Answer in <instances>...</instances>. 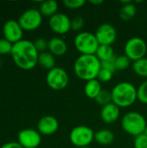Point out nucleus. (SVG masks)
Here are the masks:
<instances>
[{
  "mask_svg": "<svg viewBox=\"0 0 147 148\" xmlns=\"http://www.w3.org/2000/svg\"><path fill=\"white\" fill-rule=\"evenodd\" d=\"M10 55L15 64L22 69H32L38 63L39 52L34 42L29 40H21L12 45Z\"/></svg>",
  "mask_w": 147,
  "mask_h": 148,
  "instance_id": "nucleus-1",
  "label": "nucleus"
},
{
  "mask_svg": "<svg viewBox=\"0 0 147 148\" xmlns=\"http://www.w3.org/2000/svg\"><path fill=\"white\" fill-rule=\"evenodd\" d=\"M101 69V61L95 55H81L75 60L74 64L75 75L87 82L97 79Z\"/></svg>",
  "mask_w": 147,
  "mask_h": 148,
  "instance_id": "nucleus-2",
  "label": "nucleus"
},
{
  "mask_svg": "<svg viewBox=\"0 0 147 148\" xmlns=\"http://www.w3.org/2000/svg\"><path fill=\"white\" fill-rule=\"evenodd\" d=\"M111 94L112 102L119 108H128L138 99L136 88L127 82L118 83L114 86Z\"/></svg>",
  "mask_w": 147,
  "mask_h": 148,
  "instance_id": "nucleus-3",
  "label": "nucleus"
},
{
  "mask_svg": "<svg viewBox=\"0 0 147 148\" xmlns=\"http://www.w3.org/2000/svg\"><path fill=\"white\" fill-rule=\"evenodd\" d=\"M121 126L125 132L135 137L143 134L147 127L145 117L137 112H130L125 114L121 120Z\"/></svg>",
  "mask_w": 147,
  "mask_h": 148,
  "instance_id": "nucleus-4",
  "label": "nucleus"
},
{
  "mask_svg": "<svg viewBox=\"0 0 147 148\" xmlns=\"http://www.w3.org/2000/svg\"><path fill=\"white\" fill-rule=\"evenodd\" d=\"M76 49L82 55H95L100 43L95 34L84 31L79 33L74 41Z\"/></svg>",
  "mask_w": 147,
  "mask_h": 148,
  "instance_id": "nucleus-5",
  "label": "nucleus"
},
{
  "mask_svg": "<svg viewBox=\"0 0 147 148\" xmlns=\"http://www.w3.org/2000/svg\"><path fill=\"white\" fill-rule=\"evenodd\" d=\"M69 139L71 143L77 147H88L94 140V133L87 126H78L72 129Z\"/></svg>",
  "mask_w": 147,
  "mask_h": 148,
  "instance_id": "nucleus-6",
  "label": "nucleus"
},
{
  "mask_svg": "<svg viewBox=\"0 0 147 148\" xmlns=\"http://www.w3.org/2000/svg\"><path fill=\"white\" fill-rule=\"evenodd\" d=\"M146 52V42L140 37H133L125 45V55L133 62L145 58Z\"/></svg>",
  "mask_w": 147,
  "mask_h": 148,
  "instance_id": "nucleus-7",
  "label": "nucleus"
},
{
  "mask_svg": "<svg viewBox=\"0 0 147 148\" xmlns=\"http://www.w3.org/2000/svg\"><path fill=\"white\" fill-rule=\"evenodd\" d=\"M42 22V16L39 10L29 9L25 10L19 17L18 23L23 30L32 31L40 27Z\"/></svg>",
  "mask_w": 147,
  "mask_h": 148,
  "instance_id": "nucleus-8",
  "label": "nucleus"
},
{
  "mask_svg": "<svg viewBox=\"0 0 147 148\" xmlns=\"http://www.w3.org/2000/svg\"><path fill=\"white\" fill-rule=\"evenodd\" d=\"M68 80L67 72L60 67H55L49 70L46 76L47 84L54 90H62L68 86Z\"/></svg>",
  "mask_w": 147,
  "mask_h": 148,
  "instance_id": "nucleus-9",
  "label": "nucleus"
},
{
  "mask_svg": "<svg viewBox=\"0 0 147 148\" xmlns=\"http://www.w3.org/2000/svg\"><path fill=\"white\" fill-rule=\"evenodd\" d=\"M41 141V134L36 130L27 128L18 134V142L23 148H36Z\"/></svg>",
  "mask_w": 147,
  "mask_h": 148,
  "instance_id": "nucleus-10",
  "label": "nucleus"
},
{
  "mask_svg": "<svg viewBox=\"0 0 147 148\" xmlns=\"http://www.w3.org/2000/svg\"><path fill=\"white\" fill-rule=\"evenodd\" d=\"M95 36L100 45L112 46V44L116 41L117 31L113 25L109 23H103L97 29Z\"/></svg>",
  "mask_w": 147,
  "mask_h": 148,
  "instance_id": "nucleus-11",
  "label": "nucleus"
},
{
  "mask_svg": "<svg viewBox=\"0 0 147 148\" xmlns=\"http://www.w3.org/2000/svg\"><path fill=\"white\" fill-rule=\"evenodd\" d=\"M23 31V30L20 26L18 21L13 19L8 20L3 27V33L4 36V39H6L12 44L22 40Z\"/></svg>",
  "mask_w": 147,
  "mask_h": 148,
  "instance_id": "nucleus-12",
  "label": "nucleus"
},
{
  "mask_svg": "<svg viewBox=\"0 0 147 148\" xmlns=\"http://www.w3.org/2000/svg\"><path fill=\"white\" fill-rule=\"evenodd\" d=\"M50 29L57 34H66L71 29V20L63 13H56L49 18Z\"/></svg>",
  "mask_w": 147,
  "mask_h": 148,
  "instance_id": "nucleus-13",
  "label": "nucleus"
},
{
  "mask_svg": "<svg viewBox=\"0 0 147 148\" xmlns=\"http://www.w3.org/2000/svg\"><path fill=\"white\" fill-rule=\"evenodd\" d=\"M59 127V123L56 118L51 115H46L40 119L37 124L38 132L43 135H51L56 133Z\"/></svg>",
  "mask_w": 147,
  "mask_h": 148,
  "instance_id": "nucleus-14",
  "label": "nucleus"
},
{
  "mask_svg": "<svg viewBox=\"0 0 147 148\" xmlns=\"http://www.w3.org/2000/svg\"><path fill=\"white\" fill-rule=\"evenodd\" d=\"M120 116V108L114 103L111 102L102 107L101 112V117L105 123L110 124L115 122Z\"/></svg>",
  "mask_w": 147,
  "mask_h": 148,
  "instance_id": "nucleus-15",
  "label": "nucleus"
},
{
  "mask_svg": "<svg viewBox=\"0 0 147 148\" xmlns=\"http://www.w3.org/2000/svg\"><path fill=\"white\" fill-rule=\"evenodd\" d=\"M48 49L54 56H62L67 52L68 46L63 39L60 37H53L49 41Z\"/></svg>",
  "mask_w": 147,
  "mask_h": 148,
  "instance_id": "nucleus-16",
  "label": "nucleus"
},
{
  "mask_svg": "<svg viewBox=\"0 0 147 148\" xmlns=\"http://www.w3.org/2000/svg\"><path fill=\"white\" fill-rule=\"evenodd\" d=\"M101 90L102 88H101V82L97 79L87 82L84 87V92L87 97L90 99H94V100H95V98L98 96V95L100 94Z\"/></svg>",
  "mask_w": 147,
  "mask_h": 148,
  "instance_id": "nucleus-17",
  "label": "nucleus"
},
{
  "mask_svg": "<svg viewBox=\"0 0 147 148\" xmlns=\"http://www.w3.org/2000/svg\"><path fill=\"white\" fill-rule=\"evenodd\" d=\"M58 3L55 0H46L42 2L39 11L42 16H52L57 13Z\"/></svg>",
  "mask_w": 147,
  "mask_h": 148,
  "instance_id": "nucleus-18",
  "label": "nucleus"
},
{
  "mask_svg": "<svg viewBox=\"0 0 147 148\" xmlns=\"http://www.w3.org/2000/svg\"><path fill=\"white\" fill-rule=\"evenodd\" d=\"M114 140L113 134L108 129H101L94 134V140L103 146L111 144Z\"/></svg>",
  "mask_w": 147,
  "mask_h": 148,
  "instance_id": "nucleus-19",
  "label": "nucleus"
},
{
  "mask_svg": "<svg viewBox=\"0 0 147 148\" xmlns=\"http://www.w3.org/2000/svg\"><path fill=\"white\" fill-rule=\"evenodd\" d=\"M38 63L44 69H52L53 68H55V56L50 53V52H42V53H39V56H38Z\"/></svg>",
  "mask_w": 147,
  "mask_h": 148,
  "instance_id": "nucleus-20",
  "label": "nucleus"
},
{
  "mask_svg": "<svg viewBox=\"0 0 147 148\" xmlns=\"http://www.w3.org/2000/svg\"><path fill=\"white\" fill-rule=\"evenodd\" d=\"M95 56L101 61V62L108 61L115 56L113 49L109 45H100L95 53Z\"/></svg>",
  "mask_w": 147,
  "mask_h": 148,
  "instance_id": "nucleus-21",
  "label": "nucleus"
},
{
  "mask_svg": "<svg viewBox=\"0 0 147 148\" xmlns=\"http://www.w3.org/2000/svg\"><path fill=\"white\" fill-rule=\"evenodd\" d=\"M136 12H137V9L135 4L130 1L129 3L123 5L120 10V17L124 21H130L133 17H134Z\"/></svg>",
  "mask_w": 147,
  "mask_h": 148,
  "instance_id": "nucleus-22",
  "label": "nucleus"
},
{
  "mask_svg": "<svg viewBox=\"0 0 147 148\" xmlns=\"http://www.w3.org/2000/svg\"><path fill=\"white\" fill-rule=\"evenodd\" d=\"M133 69L138 75L147 78V58H142L133 62Z\"/></svg>",
  "mask_w": 147,
  "mask_h": 148,
  "instance_id": "nucleus-23",
  "label": "nucleus"
},
{
  "mask_svg": "<svg viewBox=\"0 0 147 148\" xmlns=\"http://www.w3.org/2000/svg\"><path fill=\"white\" fill-rule=\"evenodd\" d=\"M95 101L102 107H104L107 104H110L112 102L111 92L107 89H102L100 92V94L98 95V96L95 98Z\"/></svg>",
  "mask_w": 147,
  "mask_h": 148,
  "instance_id": "nucleus-24",
  "label": "nucleus"
},
{
  "mask_svg": "<svg viewBox=\"0 0 147 148\" xmlns=\"http://www.w3.org/2000/svg\"><path fill=\"white\" fill-rule=\"evenodd\" d=\"M130 62L131 60L126 55L116 57V62H115L116 70H124L127 69L130 65Z\"/></svg>",
  "mask_w": 147,
  "mask_h": 148,
  "instance_id": "nucleus-25",
  "label": "nucleus"
},
{
  "mask_svg": "<svg viewBox=\"0 0 147 148\" xmlns=\"http://www.w3.org/2000/svg\"><path fill=\"white\" fill-rule=\"evenodd\" d=\"M138 100L144 103L147 104V81L144 82L137 89Z\"/></svg>",
  "mask_w": 147,
  "mask_h": 148,
  "instance_id": "nucleus-26",
  "label": "nucleus"
},
{
  "mask_svg": "<svg viewBox=\"0 0 147 148\" xmlns=\"http://www.w3.org/2000/svg\"><path fill=\"white\" fill-rule=\"evenodd\" d=\"M113 72L106 69H101L99 74H98V76H97V80L100 82H109L112 77H113Z\"/></svg>",
  "mask_w": 147,
  "mask_h": 148,
  "instance_id": "nucleus-27",
  "label": "nucleus"
},
{
  "mask_svg": "<svg viewBox=\"0 0 147 148\" xmlns=\"http://www.w3.org/2000/svg\"><path fill=\"white\" fill-rule=\"evenodd\" d=\"M12 43L4 38L0 39V55L10 54L12 49Z\"/></svg>",
  "mask_w": 147,
  "mask_h": 148,
  "instance_id": "nucleus-28",
  "label": "nucleus"
},
{
  "mask_svg": "<svg viewBox=\"0 0 147 148\" xmlns=\"http://www.w3.org/2000/svg\"><path fill=\"white\" fill-rule=\"evenodd\" d=\"M34 45H35L36 50L39 53H42V52H45L46 49H48V47H49V42L46 41L43 38H38V39H36L34 42Z\"/></svg>",
  "mask_w": 147,
  "mask_h": 148,
  "instance_id": "nucleus-29",
  "label": "nucleus"
},
{
  "mask_svg": "<svg viewBox=\"0 0 147 148\" xmlns=\"http://www.w3.org/2000/svg\"><path fill=\"white\" fill-rule=\"evenodd\" d=\"M85 0H64V5L68 9H79L85 4Z\"/></svg>",
  "mask_w": 147,
  "mask_h": 148,
  "instance_id": "nucleus-30",
  "label": "nucleus"
},
{
  "mask_svg": "<svg viewBox=\"0 0 147 148\" xmlns=\"http://www.w3.org/2000/svg\"><path fill=\"white\" fill-rule=\"evenodd\" d=\"M84 26V19L81 16H75L71 20V29L77 31Z\"/></svg>",
  "mask_w": 147,
  "mask_h": 148,
  "instance_id": "nucleus-31",
  "label": "nucleus"
},
{
  "mask_svg": "<svg viewBox=\"0 0 147 148\" xmlns=\"http://www.w3.org/2000/svg\"><path fill=\"white\" fill-rule=\"evenodd\" d=\"M134 148H147V137L144 134L135 137Z\"/></svg>",
  "mask_w": 147,
  "mask_h": 148,
  "instance_id": "nucleus-32",
  "label": "nucleus"
},
{
  "mask_svg": "<svg viewBox=\"0 0 147 148\" xmlns=\"http://www.w3.org/2000/svg\"><path fill=\"white\" fill-rule=\"evenodd\" d=\"M115 62H116V56L113 57L112 59L106 61V62H101V68L106 69L111 72H115L116 71V66H115Z\"/></svg>",
  "mask_w": 147,
  "mask_h": 148,
  "instance_id": "nucleus-33",
  "label": "nucleus"
},
{
  "mask_svg": "<svg viewBox=\"0 0 147 148\" xmlns=\"http://www.w3.org/2000/svg\"><path fill=\"white\" fill-rule=\"evenodd\" d=\"M1 148H23L21 145H20V143L19 142H15V141H13V142H8V143H6V144H4V145H3Z\"/></svg>",
  "mask_w": 147,
  "mask_h": 148,
  "instance_id": "nucleus-34",
  "label": "nucleus"
},
{
  "mask_svg": "<svg viewBox=\"0 0 147 148\" xmlns=\"http://www.w3.org/2000/svg\"><path fill=\"white\" fill-rule=\"evenodd\" d=\"M89 2H90V3H93V4H101L103 3L102 0H98V1L97 0H90Z\"/></svg>",
  "mask_w": 147,
  "mask_h": 148,
  "instance_id": "nucleus-35",
  "label": "nucleus"
},
{
  "mask_svg": "<svg viewBox=\"0 0 147 148\" xmlns=\"http://www.w3.org/2000/svg\"><path fill=\"white\" fill-rule=\"evenodd\" d=\"M144 134L146 135L147 137V127H146V130H145V133H144Z\"/></svg>",
  "mask_w": 147,
  "mask_h": 148,
  "instance_id": "nucleus-36",
  "label": "nucleus"
},
{
  "mask_svg": "<svg viewBox=\"0 0 147 148\" xmlns=\"http://www.w3.org/2000/svg\"><path fill=\"white\" fill-rule=\"evenodd\" d=\"M0 66H1V60H0Z\"/></svg>",
  "mask_w": 147,
  "mask_h": 148,
  "instance_id": "nucleus-37",
  "label": "nucleus"
},
{
  "mask_svg": "<svg viewBox=\"0 0 147 148\" xmlns=\"http://www.w3.org/2000/svg\"><path fill=\"white\" fill-rule=\"evenodd\" d=\"M84 148H89V147H84Z\"/></svg>",
  "mask_w": 147,
  "mask_h": 148,
  "instance_id": "nucleus-38",
  "label": "nucleus"
}]
</instances>
